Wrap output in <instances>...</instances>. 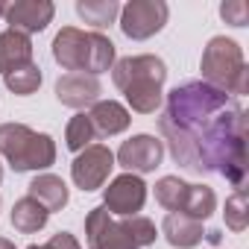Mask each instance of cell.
Segmentation results:
<instances>
[{
    "label": "cell",
    "mask_w": 249,
    "mask_h": 249,
    "mask_svg": "<svg viewBox=\"0 0 249 249\" xmlns=\"http://www.w3.org/2000/svg\"><path fill=\"white\" fill-rule=\"evenodd\" d=\"M159 129L176 164L194 173H220L237 191L246 182V111L211 85L185 82L167 94Z\"/></svg>",
    "instance_id": "cell-1"
},
{
    "label": "cell",
    "mask_w": 249,
    "mask_h": 249,
    "mask_svg": "<svg viewBox=\"0 0 249 249\" xmlns=\"http://www.w3.org/2000/svg\"><path fill=\"white\" fill-rule=\"evenodd\" d=\"M114 85L126 94V103L138 114H153L161 106V85L167 68L159 56H126L111 65Z\"/></svg>",
    "instance_id": "cell-2"
},
{
    "label": "cell",
    "mask_w": 249,
    "mask_h": 249,
    "mask_svg": "<svg viewBox=\"0 0 249 249\" xmlns=\"http://www.w3.org/2000/svg\"><path fill=\"white\" fill-rule=\"evenodd\" d=\"M53 59L71 73H103L114 65V44L103 33L65 27L53 38Z\"/></svg>",
    "instance_id": "cell-3"
},
{
    "label": "cell",
    "mask_w": 249,
    "mask_h": 249,
    "mask_svg": "<svg viewBox=\"0 0 249 249\" xmlns=\"http://www.w3.org/2000/svg\"><path fill=\"white\" fill-rule=\"evenodd\" d=\"M199 71H202V82L217 91H226L231 97H243L249 91V71L243 62V50L237 41L226 36L208 41V47L202 50Z\"/></svg>",
    "instance_id": "cell-4"
},
{
    "label": "cell",
    "mask_w": 249,
    "mask_h": 249,
    "mask_svg": "<svg viewBox=\"0 0 249 249\" xmlns=\"http://www.w3.org/2000/svg\"><path fill=\"white\" fill-rule=\"evenodd\" d=\"M0 156L15 167V173L44 170L56 161V144L50 135L33 132L24 123H3L0 126Z\"/></svg>",
    "instance_id": "cell-5"
},
{
    "label": "cell",
    "mask_w": 249,
    "mask_h": 249,
    "mask_svg": "<svg viewBox=\"0 0 249 249\" xmlns=\"http://www.w3.org/2000/svg\"><path fill=\"white\" fill-rule=\"evenodd\" d=\"M167 15H170V9L161 0H132V3L120 6V30H123V36L144 41L167 24Z\"/></svg>",
    "instance_id": "cell-6"
},
{
    "label": "cell",
    "mask_w": 249,
    "mask_h": 249,
    "mask_svg": "<svg viewBox=\"0 0 249 249\" xmlns=\"http://www.w3.org/2000/svg\"><path fill=\"white\" fill-rule=\"evenodd\" d=\"M111 167H114V153H111L108 147H103V144H91V147H85V150L73 159L71 176H73L76 188H82V191H97V188L106 185Z\"/></svg>",
    "instance_id": "cell-7"
},
{
    "label": "cell",
    "mask_w": 249,
    "mask_h": 249,
    "mask_svg": "<svg viewBox=\"0 0 249 249\" xmlns=\"http://www.w3.org/2000/svg\"><path fill=\"white\" fill-rule=\"evenodd\" d=\"M147 202V185L141 182V176L135 173H123L117 179L108 182L106 188V211L108 214H120V217H135Z\"/></svg>",
    "instance_id": "cell-8"
},
{
    "label": "cell",
    "mask_w": 249,
    "mask_h": 249,
    "mask_svg": "<svg viewBox=\"0 0 249 249\" xmlns=\"http://www.w3.org/2000/svg\"><path fill=\"white\" fill-rule=\"evenodd\" d=\"M114 159L129 173H153L164 159V144L153 135H135V138L120 144Z\"/></svg>",
    "instance_id": "cell-9"
},
{
    "label": "cell",
    "mask_w": 249,
    "mask_h": 249,
    "mask_svg": "<svg viewBox=\"0 0 249 249\" xmlns=\"http://www.w3.org/2000/svg\"><path fill=\"white\" fill-rule=\"evenodd\" d=\"M85 234H88V243L91 249H138L126 231L120 229V223L111 220V214L106 211V205H97L88 211L85 217Z\"/></svg>",
    "instance_id": "cell-10"
},
{
    "label": "cell",
    "mask_w": 249,
    "mask_h": 249,
    "mask_svg": "<svg viewBox=\"0 0 249 249\" xmlns=\"http://www.w3.org/2000/svg\"><path fill=\"white\" fill-rule=\"evenodd\" d=\"M56 15V6L50 3V0H18V3H9L3 18L9 24V30L15 33H41Z\"/></svg>",
    "instance_id": "cell-11"
},
{
    "label": "cell",
    "mask_w": 249,
    "mask_h": 249,
    "mask_svg": "<svg viewBox=\"0 0 249 249\" xmlns=\"http://www.w3.org/2000/svg\"><path fill=\"white\" fill-rule=\"evenodd\" d=\"M100 79L91 73H65L56 82V97L68 108H85L100 100Z\"/></svg>",
    "instance_id": "cell-12"
},
{
    "label": "cell",
    "mask_w": 249,
    "mask_h": 249,
    "mask_svg": "<svg viewBox=\"0 0 249 249\" xmlns=\"http://www.w3.org/2000/svg\"><path fill=\"white\" fill-rule=\"evenodd\" d=\"M88 120L100 138H111V135H120L123 129L129 126V108L120 106L117 100H97L88 111Z\"/></svg>",
    "instance_id": "cell-13"
},
{
    "label": "cell",
    "mask_w": 249,
    "mask_h": 249,
    "mask_svg": "<svg viewBox=\"0 0 249 249\" xmlns=\"http://www.w3.org/2000/svg\"><path fill=\"white\" fill-rule=\"evenodd\" d=\"M33 65V41L30 36L24 33H15V30H6L0 33V73H12L18 68H27Z\"/></svg>",
    "instance_id": "cell-14"
},
{
    "label": "cell",
    "mask_w": 249,
    "mask_h": 249,
    "mask_svg": "<svg viewBox=\"0 0 249 249\" xmlns=\"http://www.w3.org/2000/svg\"><path fill=\"white\" fill-rule=\"evenodd\" d=\"M161 231H164V237L170 240V246H176V249H191V246H196V243L205 237L202 223H199V220H191V217H185V214H167Z\"/></svg>",
    "instance_id": "cell-15"
},
{
    "label": "cell",
    "mask_w": 249,
    "mask_h": 249,
    "mask_svg": "<svg viewBox=\"0 0 249 249\" xmlns=\"http://www.w3.org/2000/svg\"><path fill=\"white\" fill-rule=\"evenodd\" d=\"M30 196L38 199L47 211H62L68 205V185L53 173H41L30 182Z\"/></svg>",
    "instance_id": "cell-16"
},
{
    "label": "cell",
    "mask_w": 249,
    "mask_h": 249,
    "mask_svg": "<svg viewBox=\"0 0 249 249\" xmlns=\"http://www.w3.org/2000/svg\"><path fill=\"white\" fill-rule=\"evenodd\" d=\"M47 220H50V211H47L38 199H33L30 194L21 196V199L12 205V226H15L21 234L41 231V229L47 226Z\"/></svg>",
    "instance_id": "cell-17"
},
{
    "label": "cell",
    "mask_w": 249,
    "mask_h": 249,
    "mask_svg": "<svg viewBox=\"0 0 249 249\" xmlns=\"http://www.w3.org/2000/svg\"><path fill=\"white\" fill-rule=\"evenodd\" d=\"M188 191H191V185L182 182L179 176H164V179L156 182V199H159V205H164L170 214H182L185 199H188Z\"/></svg>",
    "instance_id": "cell-18"
},
{
    "label": "cell",
    "mask_w": 249,
    "mask_h": 249,
    "mask_svg": "<svg viewBox=\"0 0 249 249\" xmlns=\"http://www.w3.org/2000/svg\"><path fill=\"white\" fill-rule=\"evenodd\" d=\"M76 15L85 24L103 30V27H108L120 15V6L114 3V0H79V3H76Z\"/></svg>",
    "instance_id": "cell-19"
},
{
    "label": "cell",
    "mask_w": 249,
    "mask_h": 249,
    "mask_svg": "<svg viewBox=\"0 0 249 249\" xmlns=\"http://www.w3.org/2000/svg\"><path fill=\"white\" fill-rule=\"evenodd\" d=\"M214 208H217V196H214V191L205 188V185H191L182 214L191 217V220H199V223H202V220H208V217L214 214Z\"/></svg>",
    "instance_id": "cell-20"
},
{
    "label": "cell",
    "mask_w": 249,
    "mask_h": 249,
    "mask_svg": "<svg viewBox=\"0 0 249 249\" xmlns=\"http://www.w3.org/2000/svg\"><path fill=\"white\" fill-rule=\"evenodd\" d=\"M3 82H6V88H9L12 94H18V97H30V94H36L38 85H41V68L33 62V65H27V68H18V71L6 73Z\"/></svg>",
    "instance_id": "cell-21"
},
{
    "label": "cell",
    "mask_w": 249,
    "mask_h": 249,
    "mask_svg": "<svg viewBox=\"0 0 249 249\" xmlns=\"http://www.w3.org/2000/svg\"><path fill=\"white\" fill-rule=\"evenodd\" d=\"M94 138H97V132H94V126H91L88 114H76V117H71L68 129H65V144H68V150L82 153L85 147H91Z\"/></svg>",
    "instance_id": "cell-22"
},
{
    "label": "cell",
    "mask_w": 249,
    "mask_h": 249,
    "mask_svg": "<svg viewBox=\"0 0 249 249\" xmlns=\"http://www.w3.org/2000/svg\"><path fill=\"white\" fill-rule=\"evenodd\" d=\"M226 226L231 231H246L249 226V199H246V191H234L229 199H226Z\"/></svg>",
    "instance_id": "cell-23"
},
{
    "label": "cell",
    "mask_w": 249,
    "mask_h": 249,
    "mask_svg": "<svg viewBox=\"0 0 249 249\" xmlns=\"http://www.w3.org/2000/svg\"><path fill=\"white\" fill-rule=\"evenodd\" d=\"M120 229L126 231V237H129L138 249L156 243V226H153V220H147V217H141V214L123 217V220H120Z\"/></svg>",
    "instance_id": "cell-24"
},
{
    "label": "cell",
    "mask_w": 249,
    "mask_h": 249,
    "mask_svg": "<svg viewBox=\"0 0 249 249\" xmlns=\"http://www.w3.org/2000/svg\"><path fill=\"white\" fill-rule=\"evenodd\" d=\"M220 15L226 18V24L231 27H243L249 21V6L243 3V0H234V3H223L220 6Z\"/></svg>",
    "instance_id": "cell-25"
},
{
    "label": "cell",
    "mask_w": 249,
    "mask_h": 249,
    "mask_svg": "<svg viewBox=\"0 0 249 249\" xmlns=\"http://www.w3.org/2000/svg\"><path fill=\"white\" fill-rule=\"evenodd\" d=\"M27 249H82V246H79V240H76L73 234L59 231V234H53L47 243H30Z\"/></svg>",
    "instance_id": "cell-26"
},
{
    "label": "cell",
    "mask_w": 249,
    "mask_h": 249,
    "mask_svg": "<svg viewBox=\"0 0 249 249\" xmlns=\"http://www.w3.org/2000/svg\"><path fill=\"white\" fill-rule=\"evenodd\" d=\"M0 249H15V243H12V240H6V237H0Z\"/></svg>",
    "instance_id": "cell-27"
},
{
    "label": "cell",
    "mask_w": 249,
    "mask_h": 249,
    "mask_svg": "<svg viewBox=\"0 0 249 249\" xmlns=\"http://www.w3.org/2000/svg\"><path fill=\"white\" fill-rule=\"evenodd\" d=\"M3 12H6V6H3V3H0V18H3Z\"/></svg>",
    "instance_id": "cell-28"
},
{
    "label": "cell",
    "mask_w": 249,
    "mask_h": 249,
    "mask_svg": "<svg viewBox=\"0 0 249 249\" xmlns=\"http://www.w3.org/2000/svg\"><path fill=\"white\" fill-rule=\"evenodd\" d=\"M0 179H3V164H0Z\"/></svg>",
    "instance_id": "cell-29"
}]
</instances>
